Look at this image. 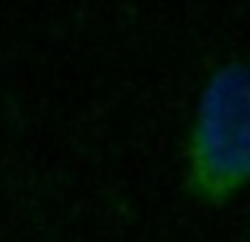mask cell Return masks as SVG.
<instances>
[{"label":"cell","instance_id":"obj_1","mask_svg":"<svg viewBox=\"0 0 250 242\" xmlns=\"http://www.w3.org/2000/svg\"><path fill=\"white\" fill-rule=\"evenodd\" d=\"M181 184L202 208H224L250 189L248 59H226L202 80L184 139Z\"/></svg>","mask_w":250,"mask_h":242}]
</instances>
